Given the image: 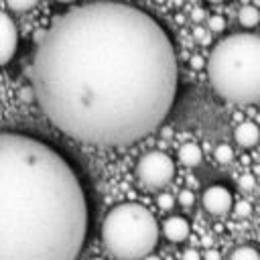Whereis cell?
<instances>
[{
  "label": "cell",
  "instance_id": "obj_25",
  "mask_svg": "<svg viewBox=\"0 0 260 260\" xmlns=\"http://www.w3.org/2000/svg\"><path fill=\"white\" fill-rule=\"evenodd\" d=\"M207 2H211V4H221L223 0H207Z\"/></svg>",
  "mask_w": 260,
  "mask_h": 260
},
{
  "label": "cell",
  "instance_id": "obj_6",
  "mask_svg": "<svg viewBox=\"0 0 260 260\" xmlns=\"http://www.w3.org/2000/svg\"><path fill=\"white\" fill-rule=\"evenodd\" d=\"M201 203L209 215H225L234 207V195L223 185H211L203 191Z\"/></svg>",
  "mask_w": 260,
  "mask_h": 260
},
{
  "label": "cell",
  "instance_id": "obj_24",
  "mask_svg": "<svg viewBox=\"0 0 260 260\" xmlns=\"http://www.w3.org/2000/svg\"><path fill=\"white\" fill-rule=\"evenodd\" d=\"M203 244H205V246H209V244H211V238H209V236H207V238H203Z\"/></svg>",
  "mask_w": 260,
  "mask_h": 260
},
{
  "label": "cell",
  "instance_id": "obj_15",
  "mask_svg": "<svg viewBox=\"0 0 260 260\" xmlns=\"http://www.w3.org/2000/svg\"><path fill=\"white\" fill-rule=\"evenodd\" d=\"M177 201H179V205H183V207H191V205L195 203V193H193L191 189H181Z\"/></svg>",
  "mask_w": 260,
  "mask_h": 260
},
{
  "label": "cell",
  "instance_id": "obj_23",
  "mask_svg": "<svg viewBox=\"0 0 260 260\" xmlns=\"http://www.w3.org/2000/svg\"><path fill=\"white\" fill-rule=\"evenodd\" d=\"M142 260H160V258H158V256H154V254H148V256H146V258H142Z\"/></svg>",
  "mask_w": 260,
  "mask_h": 260
},
{
  "label": "cell",
  "instance_id": "obj_3",
  "mask_svg": "<svg viewBox=\"0 0 260 260\" xmlns=\"http://www.w3.org/2000/svg\"><path fill=\"white\" fill-rule=\"evenodd\" d=\"M207 79L225 102H260V37L236 32L221 39L207 59Z\"/></svg>",
  "mask_w": 260,
  "mask_h": 260
},
{
  "label": "cell",
  "instance_id": "obj_21",
  "mask_svg": "<svg viewBox=\"0 0 260 260\" xmlns=\"http://www.w3.org/2000/svg\"><path fill=\"white\" fill-rule=\"evenodd\" d=\"M189 63H191V67H193V69H201V67H207V63L203 61V57H201V55H193Z\"/></svg>",
  "mask_w": 260,
  "mask_h": 260
},
{
  "label": "cell",
  "instance_id": "obj_8",
  "mask_svg": "<svg viewBox=\"0 0 260 260\" xmlns=\"http://www.w3.org/2000/svg\"><path fill=\"white\" fill-rule=\"evenodd\" d=\"M162 236L169 240V242H175V244H179V242H183V240H187V236H189V232H191V225H189V221L183 217V215H169L165 221H162Z\"/></svg>",
  "mask_w": 260,
  "mask_h": 260
},
{
  "label": "cell",
  "instance_id": "obj_12",
  "mask_svg": "<svg viewBox=\"0 0 260 260\" xmlns=\"http://www.w3.org/2000/svg\"><path fill=\"white\" fill-rule=\"evenodd\" d=\"M230 260H260V252L254 246H238L230 254Z\"/></svg>",
  "mask_w": 260,
  "mask_h": 260
},
{
  "label": "cell",
  "instance_id": "obj_14",
  "mask_svg": "<svg viewBox=\"0 0 260 260\" xmlns=\"http://www.w3.org/2000/svg\"><path fill=\"white\" fill-rule=\"evenodd\" d=\"M39 0H6V6L12 10V12H26L30 10Z\"/></svg>",
  "mask_w": 260,
  "mask_h": 260
},
{
  "label": "cell",
  "instance_id": "obj_22",
  "mask_svg": "<svg viewBox=\"0 0 260 260\" xmlns=\"http://www.w3.org/2000/svg\"><path fill=\"white\" fill-rule=\"evenodd\" d=\"M203 260H221V254H219L215 248H209V250L203 254Z\"/></svg>",
  "mask_w": 260,
  "mask_h": 260
},
{
  "label": "cell",
  "instance_id": "obj_11",
  "mask_svg": "<svg viewBox=\"0 0 260 260\" xmlns=\"http://www.w3.org/2000/svg\"><path fill=\"white\" fill-rule=\"evenodd\" d=\"M238 22L244 26V28H252L260 22V8L254 6V4H246L238 10Z\"/></svg>",
  "mask_w": 260,
  "mask_h": 260
},
{
  "label": "cell",
  "instance_id": "obj_5",
  "mask_svg": "<svg viewBox=\"0 0 260 260\" xmlns=\"http://www.w3.org/2000/svg\"><path fill=\"white\" fill-rule=\"evenodd\" d=\"M136 177L146 189H162L175 177V162L162 150H150L138 158Z\"/></svg>",
  "mask_w": 260,
  "mask_h": 260
},
{
  "label": "cell",
  "instance_id": "obj_10",
  "mask_svg": "<svg viewBox=\"0 0 260 260\" xmlns=\"http://www.w3.org/2000/svg\"><path fill=\"white\" fill-rule=\"evenodd\" d=\"M177 156H179V162L181 165H185V167H197L203 160V150H201V146L197 142H185V144H181Z\"/></svg>",
  "mask_w": 260,
  "mask_h": 260
},
{
  "label": "cell",
  "instance_id": "obj_17",
  "mask_svg": "<svg viewBox=\"0 0 260 260\" xmlns=\"http://www.w3.org/2000/svg\"><path fill=\"white\" fill-rule=\"evenodd\" d=\"M234 211H236V215L238 217H248L250 213H252V203L250 201H236L234 203Z\"/></svg>",
  "mask_w": 260,
  "mask_h": 260
},
{
  "label": "cell",
  "instance_id": "obj_30",
  "mask_svg": "<svg viewBox=\"0 0 260 260\" xmlns=\"http://www.w3.org/2000/svg\"><path fill=\"white\" fill-rule=\"evenodd\" d=\"M258 160H260V156H258Z\"/></svg>",
  "mask_w": 260,
  "mask_h": 260
},
{
  "label": "cell",
  "instance_id": "obj_28",
  "mask_svg": "<svg viewBox=\"0 0 260 260\" xmlns=\"http://www.w3.org/2000/svg\"><path fill=\"white\" fill-rule=\"evenodd\" d=\"M91 260H104V258H91Z\"/></svg>",
  "mask_w": 260,
  "mask_h": 260
},
{
  "label": "cell",
  "instance_id": "obj_4",
  "mask_svg": "<svg viewBox=\"0 0 260 260\" xmlns=\"http://www.w3.org/2000/svg\"><path fill=\"white\" fill-rule=\"evenodd\" d=\"M160 225L140 203L114 205L102 223V240L116 260H142L158 244Z\"/></svg>",
  "mask_w": 260,
  "mask_h": 260
},
{
  "label": "cell",
  "instance_id": "obj_27",
  "mask_svg": "<svg viewBox=\"0 0 260 260\" xmlns=\"http://www.w3.org/2000/svg\"><path fill=\"white\" fill-rule=\"evenodd\" d=\"M252 4H254V6H258V8H260V0H252Z\"/></svg>",
  "mask_w": 260,
  "mask_h": 260
},
{
  "label": "cell",
  "instance_id": "obj_26",
  "mask_svg": "<svg viewBox=\"0 0 260 260\" xmlns=\"http://www.w3.org/2000/svg\"><path fill=\"white\" fill-rule=\"evenodd\" d=\"M57 2H61V4H69V2H75V0H57Z\"/></svg>",
  "mask_w": 260,
  "mask_h": 260
},
{
  "label": "cell",
  "instance_id": "obj_18",
  "mask_svg": "<svg viewBox=\"0 0 260 260\" xmlns=\"http://www.w3.org/2000/svg\"><path fill=\"white\" fill-rule=\"evenodd\" d=\"M156 203H158V207H160L162 211H171L173 205H175V199H173V195H169V193H160V195L156 197Z\"/></svg>",
  "mask_w": 260,
  "mask_h": 260
},
{
  "label": "cell",
  "instance_id": "obj_16",
  "mask_svg": "<svg viewBox=\"0 0 260 260\" xmlns=\"http://www.w3.org/2000/svg\"><path fill=\"white\" fill-rule=\"evenodd\" d=\"M225 28V18L221 14H211L209 16V30L211 32H221Z\"/></svg>",
  "mask_w": 260,
  "mask_h": 260
},
{
  "label": "cell",
  "instance_id": "obj_13",
  "mask_svg": "<svg viewBox=\"0 0 260 260\" xmlns=\"http://www.w3.org/2000/svg\"><path fill=\"white\" fill-rule=\"evenodd\" d=\"M213 156H215V160H217L219 165H228V162H232V160H234V148H232L230 144L221 142V144H217V146H215Z\"/></svg>",
  "mask_w": 260,
  "mask_h": 260
},
{
  "label": "cell",
  "instance_id": "obj_19",
  "mask_svg": "<svg viewBox=\"0 0 260 260\" xmlns=\"http://www.w3.org/2000/svg\"><path fill=\"white\" fill-rule=\"evenodd\" d=\"M238 185H240V189H242V191H250V189H254L256 179H254V175L246 173V175H242V177L238 179Z\"/></svg>",
  "mask_w": 260,
  "mask_h": 260
},
{
  "label": "cell",
  "instance_id": "obj_20",
  "mask_svg": "<svg viewBox=\"0 0 260 260\" xmlns=\"http://www.w3.org/2000/svg\"><path fill=\"white\" fill-rule=\"evenodd\" d=\"M181 260H201V254H199L195 248H187V250L181 254Z\"/></svg>",
  "mask_w": 260,
  "mask_h": 260
},
{
  "label": "cell",
  "instance_id": "obj_7",
  "mask_svg": "<svg viewBox=\"0 0 260 260\" xmlns=\"http://www.w3.org/2000/svg\"><path fill=\"white\" fill-rule=\"evenodd\" d=\"M16 47H18L16 22L8 14H2V20H0V65L10 63V59L16 53Z\"/></svg>",
  "mask_w": 260,
  "mask_h": 260
},
{
  "label": "cell",
  "instance_id": "obj_29",
  "mask_svg": "<svg viewBox=\"0 0 260 260\" xmlns=\"http://www.w3.org/2000/svg\"><path fill=\"white\" fill-rule=\"evenodd\" d=\"M258 207H260V197H258Z\"/></svg>",
  "mask_w": 260,
  "mask_h": 260
},
{
  "label": "cell",
  "instance_id": "obj_2",
  "mask_svg": "<svg viewBox=\"0 0 260 260\" xmlns=\"http://www.w3.org/2000/svg\"><path fill=\"white\" fill-rule=\"evenodd\" d=\"M87 201L71 165L49 144L0 136V260H77Z\"/></svg>",
  "mask_w": 260,
  "mask_h": 260
},
{
  "label": "cell",
  "instance_id": "obj_9",
  "mask_svg": "<svg viewBox=\"0 0 260 260\" xmlns=\"http://www.w3.org/2000/svg\"><path fill=\"white\" fill-rule=\"evenodd\" d=\"M234 138L242 148H254L260 142V126L250 120L240 122L234 130Z\"/></svg>",
  "mask_w": 260,
  "mask_h": 260
},
{
  "label": "cell",
  "instance_id": "obj_1",
  "mask_svg": "<svg viewBox=\"0 0 260 260\" xmlns=\"http://www.w3.org/2000/svg\"><path fill=\"white\" fill-rule=\"evenodd\" d=\"M177 85L173 41L150 14L122 2H91L59 16L32 59L45 118L93 146H124L154 132Z\"/></svg>",
  "mask_w": 260,
  "mask_h": 260
}]
</instances>
